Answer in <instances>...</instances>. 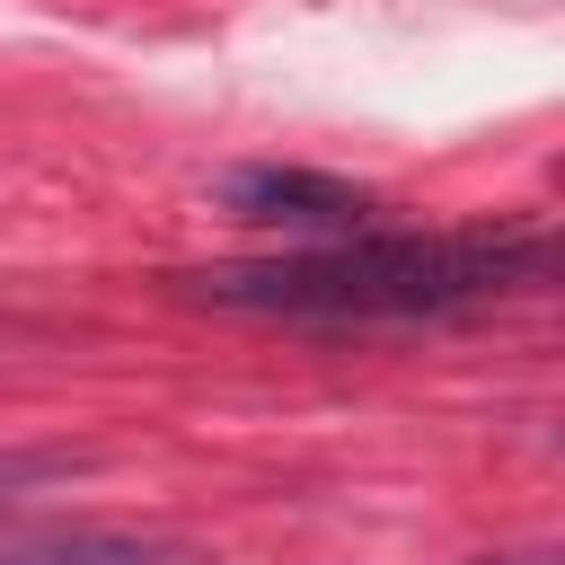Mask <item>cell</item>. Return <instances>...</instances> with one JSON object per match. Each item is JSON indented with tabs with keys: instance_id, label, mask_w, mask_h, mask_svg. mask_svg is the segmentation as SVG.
<instances>
[{
	"instance_id": "1",
	"label": "cell",
	"mask_w": 565,
	"mask_h": 565,
	"mask_svg": "<svg viewBox=\"0 0 565 565\" xmlns=\"http://www.w3.org/2000/svg\"><path fill=\"white\" fill-rule=\"evenodd\" d=\"M556 282L547 221H468V230H344L282 256L194 265L177 300L282 327H441Z\"/></svg>"
},
{
	"instance_id": "2",
	"label": "cell",
	"mask_w": 565,
	"mask_h": 565,
	"mask_svg": "<svg viewBox=\"0 0 565 565\" xmlns=\"http://www.w3.org/2000/svg\"><path fill=\"white\" fill-rule=\"evenodd\" d=\"M212 203L247 230H291V238H344V230H371V212H380L371 185H344L327 168H282V159L212 177Z\"/></svg>"
},
{
	"instance_id": "3",
	"label": "cell",
	"mask_w": 565,
	"mask_h": 565,
	"mask_svg": "<svg viewBox=\"0 0 565 565\" xmlns=\"http://www.w3.org/2000/svg\"><path fill=\"white\" fill-rule=\"evenodd\" d=\"M0 565H212L194 539L124 530V521H62V512H0Z\"/></svg>"
},
{
	"instance_id": "4",
	"label": "cell",
	"mask_w": 565,
	"mask_h": 565,
	"mask_svg": "<svg viewBox=\"0 0 565 565\" xmlns=\"http://www.w3.org/2000/svg\"><path fill=\"white\" fill-rule=\"evenodd\" d=\"M44 468H62V459H18V450H0V486H18V477H44Z\"/></svg>"
},
{
	"instance_id": "5",
	"label": "cell",
	"mask_w": 565,
	"mask_h": 565,
	"mask_svg": "<svg viewBox=\"0 0 565 565\" xmlns=\"http://www.w3.org/2000/svg\"><path fill=\"white\" fill-rule=\"evenodd\" d=\"M477 565H556V556H477Z\"/></svg>"
}]
</instances>
